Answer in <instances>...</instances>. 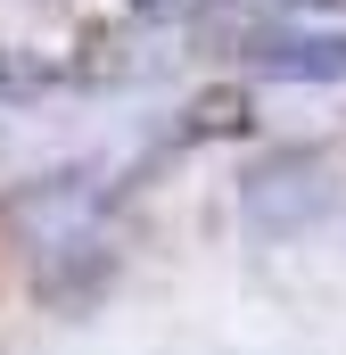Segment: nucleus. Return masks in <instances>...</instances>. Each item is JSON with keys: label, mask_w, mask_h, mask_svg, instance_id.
I'll return each mask as SVG.
<instances>
[{"label": "nucleus", "mask_w": 346, "mask_h": 355, "mask_svg": "<svg viewBox=\"0 0 346 355\" xmlns=\"http://www.w3.org/2000/svg\"><path fill=\"white\" fill-rule=\"evenodd\" d=\"M330 198H338V182H330L322 149H272V157H256L239 174V215L256 223L264 240H297L305 223L330 215Z\"/></svg>", "instance_id": "nucleus-1"}, {"label": "nucleus", "mask_w": 346, "mask_h": 355, "mask_svg": "<svg viewBox=\"0 0 346 355\" xmlns=\"http://www.w3.org/2000/svg\"><path fill=\"white\" fill-rule=\"evenodd\" d=\"M50 83V67H33V58H8V50H0V99H8V91H42Z\"/></svg>", "instance_id": "nucleus-4"}, {"label": "nucleus", "mask_w": 346, "mask_h": 355, "mask_svg": "<svg viewBox=\"0 0 346 355\" xmlns=\"http://www.w3.org/2000/svg\"><path fill=\"white\" fill-rule=\"evenodd\" d=\"M280 8H346V0H280Z\"/></svg>", "instance_id": "nucleus-6"}, {"label": "nucleus", "mask_w": 346, "mask_h": 355, "mask_svg": "<svg viewBox=\"0 0 346 355\" xmlns=\"http://www.w3.org/2000/svg\"><path fill=\"white\" fill-rule=\"evenodd\" d=\"M248 67L272 83H346V33H256Z\"/></svg>", "instance_id": "nucleus-2"}, {"label": "nucleus", "mask_w": 346, "mask_h": 355, "mask_svg": "<svg viewBox=\"0 0 346 355\" xmlns=\"http://www.w3.org/2000/svg\"><path fill=\"white\" fill-rule=\"evenodd\" d=\"M132 8H140V17H173L181 0H132Z\"/></svg>", "instance_id": "nucleus-5"}, {"label": "nucleus", "mask_w": 346, "mask_h": 355, "mask_svg": "<svg viewBox=\"0 0 346 355\" xmlns=\"http://www.w3.org/2000/svg\"><path fill=\"white\" fill-rule=\"evenodd\" d=\"M181 132L190 141H231V132H248V91H198L190 99V116H181Z\"/></svg>", "instance_id": "nucleus-3"}]
</instances>
